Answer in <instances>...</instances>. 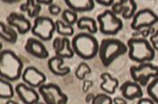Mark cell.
I'll return each mask as SVG.
<instances>
[{
    "label": "cell",
    "instance_id": "6da1fadb",
    "mask_svg": "<svg viewBox=\"0 0 158 104\" xmlns=\"http://www.w3.org/2000/svg\"><path fill=\"white\" fill-rule=\"evenodd\" d=\"M23 72V63L14 51L4 49L0 52V76L9 82L17 81Z\"/></svg>",
    "mask_w": 158,
    "mask_h": 104
},
{
    "label": "cell",
    "instance_id": "7a4b0ae2",
    "mask_svg": "<svg viewBox=\"0 0 158 104\" xmlns=\"http://www.w3.org/2000/svg\"><path fill=\"white\" fill-rule=\"evenodd\" d=\"M71 46L75 55L84 60H91L98 55L100 44L93 34L80 32L73 37Z\"/></svg>",
    "mask_w": 158,
    "mask_h": 104
},
{
    "label": "cell",
    "instance_id": "3957f363",
    "mask_svg": "<svg viewBox=\"0 0 158 104\" xmlns=\"http://www.w3.org/2000/svg\"><path fill=\"white\" fill-rule=\"evenodd\" d=\"M128 57L138 64L151 62L156 57V50L150 41L144 38H131L127 42Z\"/></svg>",
    "mask_w": 158,
    "mask_h": 104
},
{
    "label": "cell",
    "instance_id": "277c9868",
    "mask_svg": "<svg viewBox=\"0 0 158 104\" xmlns=\"http://www.w3.org/2000/svg\"><path fill=\"white\" fill-rule=\"evenodd\" d=\"M128 52V47L120 40L114 38L103 39L99 47L98 56L102 64L108 67L118 57Z\"/></svg>",
    "mask_w": 158,
    "mask_h": 104
},
{
    "label": "cell",
    "instance_id": "5b68a950",
    "mask_svg": "<svg viewBox=\"0 0 158 104\" xmlns=\"http://www.w3.org/2000/svg\"><path fill=\"white\" fill-rule=\"evenodd\" d=\"M98 29L104 35H116L123 29V22L111 10H105L97 16Z\"/></svg>",
    "mask_w": 158,
    "mask_h": 104
},
{
    "label": "cell",
    "instance_id": "8992f818",
    "mask_svg": "<svg viewBox=\"0 0 158 104\" xmlns=\"http://www.w3.org/2000/svg\"><path fill=\"white\" fill-rule=\"evenodd\" d=\"M130 76L134 82L141 86H148L151 79L158 77V66L151 62L142 63L138 66H132L129 69Z\"/></svg>",
    "mask_w": 158,
    "mask_h": 104
},
{
    "label": "cell",
    "instance_id": "52a82bcc",
    "mask_svg": "<svg viewBox=\"0 0 158 104\" xmlns=\"http://www.w3.org/2000/svg\"><path fill=\"white\" fill-rule=\"evenodd\" d=\"M31 31L40 40L49 41L56 31L55 22L48 16H39L34 19Z\"/></svg>",
    "mask_w": 158,
    "mask_h": 104
},
{
    "label": "cell",
    "instance_id": "ba28073f",
    "mask_svg": "<svg viewBox=\"0 0 158 104\" xmlns=\"http://www.w3.org/2000/svg\"><path fill=\"white\" fill-rule=\"evenodd\" d=\"M38 92L45 104H68L69 97L65 94L59 85L54 83L44 84L40 88Z\"/></svg>",
    "mask_w": 158,
    "mask_h": 104
},
{
    "label": "cell",
    "instance_id": "9c48e42d",
    "mask_svg": "<svg viewBox=\"0 0 158 104\" xmlns=\"http://www.w3.org/2000/svg\"><path fill=\"white\" fill-rule=\"evenodd\" d=\"M158 23V15L149 8L138 11L131 22V29L135 31H140L144 29L153 27Z\"/></svg>",
    "mask_w": 158,
    "mask_h": 104
},
{
    "label": "cell",
    "instance_id": "30bf717a",
    "mask_svg": "<svg viewBox=\"0 0 158 104\" xmlns=\"http://www.w3.org/2000/svg\"><path fill=\"white\" fill-rule=\"evenodd\" d=\"M22 80L24 84L32 88H40L45 84L46 76L35 66H27L23 69Z\"/></svg>",
    "mask_w": 158,
    "mask_h": 104
},
{
    "label": "cell",
    "instance_id": "8fae6325",
    "mask_svg": "<svg viewBox=\"0 0 158 104\" xmlns=\"http://www.w3.org/2000/svg\"><path fill=\"white\" fill-rule=\"evenodd\" d=\"M138 4L134 0L117 1L111 6V11L116 15H120L125 20L132 19L138 12Z\"/></svg>",
    "mask_w": 158,
    "mask_h": 104
},
{
    "label": "cell",
    "instance_id": "7c38bea8",
    "mask_svg": "<svg viewBox=\"0 0 158 104\" xmlns=\"http://www.w3.org/2000/svg\"><path fill=\"white\" fill-rule=\"evenodd\" d=\"M6 23L12 28L15 29L20 34H26L32 27L31 21L19 13H11L6 17Z\"/></svg>",
    "mask_w": 158,
    "mask_h": 104
},
{
    "label": "cell",
    "instance_id": "4fadbf2b",
    "mask_svg": "<svg viewBox=\"0 0 158 104\" xmlns=\"http://www.w3.org/2000/svg\"><path fill=\"white\" fill-rule=\"evenodd\" d=\"M15 91L20 101L23 104H36L39 102L40 94L35 90L24 83H21L15 86Z\"/></svg>",
    "mask_w": 158,
    "mask_h": 104
},
{
    "label": "cell",
    "instance_id": "5bb4252c",
    "mask_svg": "<svg viewBox=\"0 0 158 104\" xmlns=\"http://www.w3.org/2000/svg\"><path fill=\"white\" fill-rule=\"evenodd\" d=\"M24 49L28 54L39 59H46L49 56V51L46 48V46L43 44L41 40H40L37 38L27 39Z\"/></svg>",
    "mask_w": 158,
    "mask_h": 104
},
{
    "label": "cell",
    "instance_id": "9a60e30c",
    "mask_svg": "<svg viewBox=\"0 0 158 104\" xmlns=\"http://www.w3.org/2000/svg\"><path fill=\"white\" fill-rule=\"evenodd\" d=\"M119 91L122 97L127 101H134L143 98L142 86L134 81H126L119 86Z\"/></svg>",
    "mask_w": 158,
    "mask_h": 104
},
{
    "label": "cell",
    "instance_id": "2e32d148",
    "mask_svg": "<svg viewBox=\"0 0 158 104\" xmlns=\"http://www.w3.org/2000/svg\"><path fill=\"white\" fill-rule=\"evenodd\" d=\"M64 65V59L61 57L54 56L50 57L48 60V68L49 70L56 76H66L70 73V67L69 66H63Z\"/></svg>",
    "mask_w": 158,
    "mask_h": 104
},
{
    "label": "cell",
    "instance_id": "e0dca14e",
    "mask_svg": "<svg viewBox=\"0 0 158 104\" xmlns=\"http://www.w3.org/2000/svg\"><path fill=\"white\" fill-rule=\"evenodd\" d=\"M65 4L69 9L76 13L91 12L95 7V1L94 0H65Z\"/></svg>",
    "mask_w": 158,
    "mask_h": 104
},
{
    "label": "cell",
    "instance_id": "ac0fdd59",
    "mask_svg": "<svg viewBox=\"0 0 158 104\" xmlns=\"http://www.w3.org/2000/svg\"><path fill=\"white\" fill-rule=\"evenodd\" d=\"M100 77L102 80V84L100 85L101 90L103 91L104 94H107L109 95L114 94L116 90L118 89V79L112 77V76L110 73H107V72L102 73L100 76Z\"/></svg>",
    "mask_w": 158,
    "mask_h": 104
},
{
    "label": "cell",
    "instance_id": "d6986e66",
    "mask_svg": "<svg viewBox=\"0 0 158 104\" xmlns=\"http://www.w3.org/2000/svg\"><path fill=\"white\" fill-rule=\"evenodd\" d=\"M0 37L4 41L9 44H14L17 41L18 32L15 29L12 28L8 24H6L4 22H1L0 23Z\"/></svg>",
    "mask_w": 158,
    "mask_h": 104
},
{
    "label": "cell",
    "instance_id": "ffe728a7",
    "mask_svg": "<svg viewBox=\"0 0 158 104\" xmlns=\"http://www.w3.org/2000/svg\"><path fill=\"white\" fill-rule=\"evenodd\" d=\"M77 26L81 31H87L90 34H95L99 31L97 21L88 16L80 17L77 23Z\"/></svg>",
    "mask_w": 158,
    "mask_h": 104
},
{
    "label": "cell",
    "instance_id": "44dd1931",
    "mask_svg": "<svg viewBox=\"0 0 158 104\" xmlns=\"http://www.w3.org/2000/svg\"><path fill=\"white\" fill-rule=\"evenodd\" d=\"M55 56L61 57L63 59L73 58L75 56V52L71 46V40L67 37L62 38V46L59 50L55 51Z\"/></svg>",
    "mask_w": 158,
    "mask_h": 104
},
{
    "label": "cell",
    "instance_id": "7402d4cb",
    "mask_svg": "<svg viewBox=\"0 0 158 104\" xmlns=\"http://www.w3.org/2000/svg\"><path fill=\"white\" fill-rule=\"evenodd\" d=\"M15 92L9 81L4 78L0 79V98L2 100H11L15 95Z\"/></svg>",
    "mask_w": 158,
    "mask_h": 104
},
{
    "label": "cell",
    "instance_id": "603a6c76",
    "mask_svg": "<svg viewBox=\"0 0 158 104\" xmlns=\"http://www.w3.org/2000/svg\"><path fill=\"white\" fill-rule=\"evenodd\" d=\"M56 24V31L58 32V34L63 36V37H71L74 34V28L73 26L69 25L67 23H65L63 21L61 20H57L55 22Z\"/></svg>",
    "mask_w": 158,
    "mask_h": 104
},
{
    "label": "cell",
    "instance_id": "cb8c5ba5",
    "mask_svg": "<svg viewBox=\"0 0 158 104\" xmlns=\"http://www.w3.org/2000/svg\"><path fill=\"white\" fill-rule=\"evenodd\" d=\"M61 17L62 20L65 23L73 26L74 24H77V21H78V15L77 13L72 11L70 9H65L62 11L61 13Z\"/></svg>",
    "mask_w": 158,
    "mask_h": 104
},
{
    "label": "cell",
    "instance_id": "d4e9b609",
    "mask_svg": "<svg viewBox=\"0 0 158 104\" xmlns=\"http://www.w3.org/2000/svg\"><path fill=\"white\" fill-rule=\"evenodd\" d=\"M147 92L149 98L158 104V77L153 79L147 86Z\"/></svg>",
    "mask_w": 158,
    "mask_h": 104
},
{
    "label": "cell",
    "instance_id": "484cf974",
    "mask_svg": "<svg viewBox=\"0 0 158 104\" xmlns=\"http://www.w3.org/2000/svg\"><path fill=\"white\" fill-rule=\"evenodd\" d=\"M92 73V69L91 67L85 63V62H82L78 65V66L76 69L75 72V76L78 79V80H85L86 76H88Z\"/></svg>",
    "mask_w": 158,
    "mask_h": 104
},
{
    "label": "cell",
    "instance_id": "4316f807",
    "mask_svg": "<svg viewBox=\"0 0 158 104\" xmlns=\"http://www.w3.org/2000/svg\"><path fill=\"white\" fill-rule=\"evenodd\" d=\"M29 1V7L27 10V14L30 18H34L36 19L37 17H39L40 10H41V6L38 3V1L36 0H28Z\"/></svg>",
    "mask_w": 158,
    "mask_h": 104
},
{
    "label": "cell",
    "instance_id": "83f0119b",
    "mask_svg": "<svg viewBox=\"0 0 158 104\" xmlns=\"http://www.w3.org/2000/svg\"><path fill=\"white\" fill-rule=\"evenodd\" d=\"M113 99L107 94H98L94 95L91 104H112Z\"/></svg>",
    "mask_w": 158,
    "mask_h": 104
},
{
    "label": "cell",
    "instance_id": "f1b7e54d",
    "mask_svg": "<svg viewBox=\"0 0 158 104\" xmlns=\"http://www.w3.org/2000/svg\"><path fill=\"white\" fill-rule=\"evenodd\" d=\"M48 10H49V13L51 15H59L60 13H62V10H61V7L58 6V5H55V4H52L50 5L49 7H48Z\"/></svg>",
    "mask_w": 158,
    "mask_h": 104
},
{
    "label": "cell",
    "instance_id": "f546056e",
    "mask_svg": "<svg viewBox=\"0 0 158 104\" xmlns=\"http://www.w3.org/2000/svg\"><path fill=\"white\" fill-rule=\"evenodd\" d=\"M149 41L152 45V47L154 48L155 50H158V30L155 31V33L153 35L150 36Z\"/></svg>",
    "mask_w": 158,
    "mask_h": 104
},
{
    "label": "cell",
    "instance_id": "4dcf8cb0",
    "mask_svg": "<svg viewBox=\"0 0 158 104\" xmlns=\"http://www.w3.org/2000/svg\"><path fill=\"white\" fill-rule=\"evenodd\" d=\"M155 29L154 27H151V28H148V29H144V30H142V31H139V34H141V38H144V39H147L148 37L150 38V36L151 35H153L154 33H155Z\"/></svg>",
    "mask_w": 158,
    "mask_h": 104
},
{
    "label": "cell",
    "instance_id": "1f68e13d",
    "mask_svg": "<svg viewBox=\"0 0 158 104\" xmlns=\"http://www.w3.org/2000/svg\"><path fill=\"white\" fill-rule=\"evenodd\" d=\"M62 46V38H59V37H56L54 39L53 42H52V47L53 49L56 51V50H59V48Z\"/></svg>",
    "mask_w": 158,
    "mask_h": 104
},
{
    "label": "cell",
    "instance_id": "d6a6232c",
    "mask_svg": "<svg viewBox=\"0 0 158 104\" xmlns=\"http://www.w3.org/2000/svg\"><path fill=\"white\" fill-rule=\"evenodd\" d=\"M95 3L102 5L103 6H112L113 4L115 3V1H113V0H96Z\"/></svg>",
    "mask_w": 158,
    "mask_h": 104
},
{
    "label": "cell",
    "instance_id": "836d02e7",
    "mask_svg": "<svg viewBox=\"0 0 158 104\" xmlns=\"http://www.w3.org/2000/svg\"><path fill=\"white\" fill-rule=\"evenodd\" d=\"M93 86V81L91 80H84V84H83V92L87 93L88 90Z\"/></svg>",
    "mask_w": 158,
    "mask_h": 104
},
{
    "label": "cell",
    "instance_id": "e575fe53",
    "mask_svg": "<svg viewBox=\"0 0 158 104\" xmlns=\"http://www.w3.org/2000/svg\"><path fill=\"white\" fill-rule=\"evenodd\" d=\"M112 104H128L127 102V100H125L123 97H116L113 99L112 101Z\"/></svg>",
    "mask_w": 158,
    "mask_h": 104
},
{
    "label": "cell",
    "instance_id": "d590c367",
    "mask_svg": "<svg viewBox=\"0 0 158 104\" xmlns=\"http://www.w3.org/2000/svg\"><path fill=\"white\" fill-rule=\"evenodd\" d=\"M137 104H156L150 98H141L138 101Z\"/></svg>",
    "mask_w": 158,
    "mask_h": 104
},
{
    "label": "cell",
    "instance_id": "8d00e7d4",
    "mask_svg": "<svg viewBox=\"0 0 158 104\" xmlns=\"http://www.w3.org/2000/svg\"><path fill=\"white\" fill-rule=\"evenodd\" d=\"M28 7H29V1H26V2L23 3V4L20 6V10H21L22 12H26V13H27Z\"/></svg>",
    "mask_w": 158,
    "mask_h": 104
},
{
    "label": "cell",
    "instance_id": "74e56055",
    "mask_svg": "<svg viewBox=\"0 0 158 104\" xmlns=\"http://www.w3.org/2000/svg\"><path fill=\"white\" fill-rule=\"evenodd\" d=\"M38 1V3H39L40 5L41 6V5H45V6H50V5H52L53 4V1L52 0H49V1H45V0H43V1H40V0H37Z\"/></svg>",
    "mask_w": 158,
    "mask_h": 104
},
{
    "label": "cell",
    "instance_id": "f35d334b",
    "mask_svg": "<svg viewBox=\"0 0 158 104\" xmlns=\"http://www.w3.org/2000/svg\"><path fill=\"white\" fill-rule=\"evenodd\" d=\"M94 97V94H87L86 97H85V102H86L87 103H89V102H92V101H93Z\"/></svg>",
    "mask_w": 158,
    "mask_h": 104
},
{
    "label": "cell",
    "instance_id": "ab89813d",
    "mask_svg": "<svg viewBox=\"0 0 158 104\" xmlns=\"http://www.w3.org/2000/svg\"><path fill=\"white\" fill-rule=\"evenodd\" d=\"M4 3H6V4H15V3H17L19 2L18 0H3Z\"/></svg>",
    "mask_w": 158,
    "mask_h": 104
},
{
    "label": "cell",
    "instance_id": "60d3db41",
    "mask_svg": "<svg viewBox=\"0 0 158 104\" xmlns=\"http://www.w3.org/2000/svg\"><path fill=\"white\" fill-rule=\"evenodd\" d=\"M6 104H19L18 102H15V101H13V100H7L6 101Z\"/></svg>",
    "mask_w": 158,
    "mask_h": 104
},
{
    "label": "cell",
    "instance_id": "b9f144b4",
    "mask_svg": "<svg viewBox=\"0 0 158 104\" xmlns=\"http://www.w3.org/2000/svg\"><path fill=\"white\" fill-rule=\"evenodd\" d=\"M36 104H45V103H39V102H38V103H36Z\"/></svg>",
    "mask_w": 158,
    "mask_h": 104
}]
</instances>
